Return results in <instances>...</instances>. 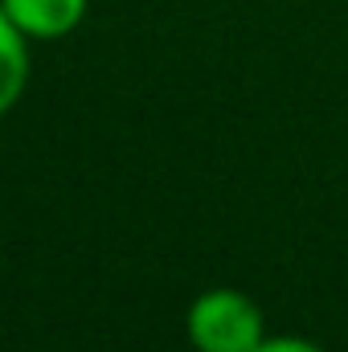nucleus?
Masks as SVG:
<instances>
[{
  "label": "nucleus",
  "mask_w": 348,
  "mask_h": 352,
  "mask_svg": "<svg viewBox=\"0 0 348 352\" xmlns=\"http://www.w3.org/2000/svg\"><path fill=\"white\" fill-rule=\"evenodd\" d=\"M188 340L197 352H254L262 336L259 307L242 291H205L188 307Z\"/></svg>",
  "instance_id": "nucleus-1"
},
{
  "label": "nucleus",
  "mask_w": 348,
  "mask_h": 352,
  "mask_svg": "<svg viewBox=\"0 0 348 352\" xmlns=\"http://www.w3.org/2000/svg\"><path fill=\"white\" fill-rule=\"evenodd\" d=\"M0 8L25 37H41V41L66 37L87 16V0H0Z\"/></svg>",
  "instance_id": "nucleus-2"
},
{
  "label": "nucleus",
  "mask_w": 348,
  "mask_h": 352,
  "mask_svg": "<svg viewBox=\"0 0 348 352\" xmlns=\"http://www.w3.org/2000/svg\"><path fill=\"white\" fill-rule=\"evenodd\" d=\"M29 78V50H25V33L8 21V12L0 8V115L21 98Z\"/></svg>",
  "instance_id": "nucleus-3"
},
{
  "label": "nucleus",
  "mask_w": 348,
  "mask_h": 352,
  "mask_svg": "<svg viewBox=\"0 0 348 352\" xmlns=\"http://www.w3.org/2000/svg\"><path fill=\"white\" fill-rule=\"evenodd\" d=\"M254 352H324V349H316V344H307L299 336H274V340H262Z\"/></svg>",
  "instance_id": "nucleus-4"
}]
</instances>
